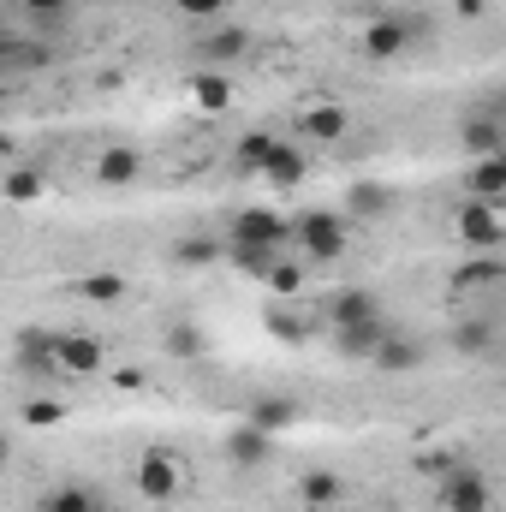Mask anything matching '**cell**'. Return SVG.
<instances>
[{
  "instance_id": "6da1fadb",
  "label": "cell",
  "mask_w": 506,
  "mask_h": 512,
  "mask_svg": "<svg viewBox=\"0 0 506 512\" xmlns=\"http://www.w3.org/2000/svg\"><path fill=\"white\" fill-rule=\"evenodd\" d=\"M506 197H471V203H459V215H453V227H459V245H471V251H495L506 239Z\"/></svg>"
},
{
  "instance_id": "7a4b0ae2",
  "label": "cell",
  "mask_w": 506,
  "mask_h": 512,
  "mask_svg": "<svg viewBox=\"0 0 506 512\" xmlns=\"http://www.w3.org/2000/svg\"><path fill=\"white\" fill-rule=\"evenodd\" d=\"M435 501H441V512H495V489H489L483 471H471L465 459H453L447 477H441V489H435Z\"/></svg>"
},
{
  "instance_id": "3957f363",
  "label": "cell",
  "mask_w": 506,
  "mask_h": 512,
  "mask_svg": "<svg viewBox=\"0 0 506 512\" xmlns=\"http://www.w3.org/2000/svg\"><path fill=\"white\" fill-rule=\"evenodd\" d=\"M298 251H304V262H340L346 256V221L334 209H310L298 221Z\"/></svg>"
},
{
  "instance_id": "277c9868",
  "label": "cell",
  "mask_w": 506,
  "mask_h": 512,
  "mask_svg": "<svg viewBox=\"0 0 506 512\" xmlns=\"http://www.w3.org/2000/svg\"><path fill=\"white\" fill-rule=\"evenodd\" d=\"M411 36H417V24L405 18V12H381V18H370L364 24V60H376V66H387V60H399L405 48H411Z\"/></svg>"
},
{
  "instance_id": "5b68a950",
  "label": "cell",
  "mask_w": 506,
  "mask_h": 512,
  "mask_svg": "<svg viewBox=\"0 0 506 512\" xmlns=\"http://www.w3.org/2000/svg\"><path fill=\"white\" fill-rule=\"evenodd\" d=\"M179 459L167 453V447H149L143 459H137V495L143 501H155V507H167V501H179Z\"/></svg>"
},
{
  "instance_id": "8992f818",
  "label": "cell",
  "mask_w": 506,
  "mask_h": 512,
  "mask_svg": "<svg viewBox=\"0 0 506 512\" xmlns=\"http://www.w3.org/2000/svg\"><path fill=\"white\" fill-rule=\"evenodd\" d=\"M286 233H292V227H286V215H280V209H239L221 245H262V251H280V245H286Z\"/></svg>"
},
{
  "instance_id": "52a82bcc",
  "label": "cell",
  "mask_w": 506,
  "mask_h": 512,
  "mask_svg": "<svg viewBox=\"0 0 506 512\" xmlns=\"http://www.w3.org/2000/svg\"><path fill=\"white\" fill-rule=\"evenodd\" d=\"M54 376H96L102 370V340L96 334H48Z\"/></svg>"
},
{
  "instance_id": "ba28073f",
  "label": "cell",
  "mask_w": 506,
  "mask_h": 512,
  "mask_svg": "<svg viewBox=\"0 0 506 512\" xmlns=\"http://www.w3.org/2000/svg\"><path fill=\"white\" fill-rule=\"evenodd\" d=\"M54 48L42 36H0V84H18V78H36L48 72Z\"/></svg>"
},
{
  "instance_id": "9c48e42d",
  "label": "cell",
  "mask_w": 506,
  "mask_h": 512,
  "mask_svg": "<svg viewBox=\"0 0 506 512\" xmlns=\"http://www.w3.org/2000/svg\"><path fill=\"white\" fill-rule=\"evenodd\" d=\"M251 54V30L245 24H215L203 42H197V60L209 66V72H221V66H239Z\"/></svg>"
},
{
  "instance_id": "30bf717a",
  "label": "cell",
  "mask_w": 506,
  "mask_h": 512,
  "mask_svg": "<svg viewBox=\"0 0 506 512\" xmlns=\"http://www.w3.org/2000/svg\"><path fill=\"white\" fill-rule=\"evenodd\" d=\"M268 185H280V191H292V185H304V173H310V155L298 149V143H268V155H262V167H256Z\"/></svg>"
},
{
  "instance_id": "8fae6325",
  "label": "cell",
  "mask_w": 506,
  "mask_h": 512,
  "mask_svg": "<svg viewBox=\"0 0 506 512\" xmlns=\"http://www.w3.org/2000/svg\"><path fill=\"white\" fill-rule=\"evenodd\" d=\"M221 447H227V459H233L239 471H256V465H268V453H274V435H268V429H256V423H233Z\"/></svg>"
},
{
  "instance_id": "7c38bea8",
  "label": "cell",
  "mask_w": 506,
  "mask_h": 512,
  "mask_svg": "<svg viewBox=\"0 0 506 512\" xmlns=\"http://www.w3.org/2000/svg\"><path fill=\"white\" fill-rule=\"evenodd\" d=\"M459 143L483 161V155H506V131H501V114H495V102L489 108H477L465 126H459Z\"/></svg>"
},
{
  "instance_id": "4fadbf2b",
  "label": "cell",
  "mask_w": 506,
  "mask_h": 512,
  "mask_svg": "<svg viewBox=\"0 0 506 512\" xmlns=\"http://www.w3.org/2000/svg\"><path fill=\"white\" fill-rule=\"evenodd\" d=\"M322 304H328V322H334V328L381 322V298L376 292H364V286H346V292H334V298H322Z\"/></svg>"
},
{
  "instance_id": "5bb4252c",
  "label": "cell",
  "mask_w": 506,
  "mask_h": 512,
  "mask_svg": "<svg viewBox=\"0 0 506 512\" xmlns=\"http://www.w3.org/2000/svg\"><path fill=\"white\" fill-rule=\"evenodd\" d=\"M298 131H304L310 143H340V137L352 131V114H346L340 102H316V108L298 114Z\"/></svg>"
},
{
  "instance_id": "9a60e30c",
  "label": "cell",
  "mask_w": 506,
  "mask_h": 512,
  "mask_svg": "<svg viewBox=\"0 0 506 512\" xmlns=\"http://www.w3.org/2000/svg\"><path fill=\"white\" fill-rule=\"evenodd\" d=\"M304 280H310V262L304 256H274L268 268H262V286H268V298H298L304 292Z\"/></svg>"
},
{
  "instance_id": "2e32d148",
  "label": "cell",
  "mask_w": 506,
  "mask_h": 512,
  "mask_svg": "<svg viewBox=\"0 0 506 512\" xmlns=\"http://www.w3.org/2000/svg\"><path fill=\"white\" fill-rule=\"evenodd\" d=\"M381 340H387V322H352V328H334V352H340V358H358V364L376 358Z\"/></svg>"
},
{
  "instance_id": "e0dca14e",
  "label": "cell",
  "mask_w": 506,
  "mask_h": 512,
  "mask_svg": "<svg viewBox=\"0 0 506 512\" xmlns=\"http://www.w3.org/2000/svg\"><path fill=\"white\" fill-rule=\"evenodd\" d=\"M191 102H197L203 114H227V108H233V78H227V72H197V78H191Z\"/></svg>"
},
{
  "instance_id": "ac0fdd59",
  "label": "cell",
  "mask_w": 506,
  "mask_h": 512,
  "mask_svg": "<svg viewBox=\"0 0 506 512\" xmlns=\"http://www.w3.org/2000/svg\"><path fill=\"white\" fill-rule=\"evenodd\" d=\"M245 423H256V429H268V435H280V429H292L298 423V405L286 399V393H262L251 405V417Z\"/></svg>"
},
{
  "instance_id": "d6986e66",
  "label": "cell",
  "mask_w": 506,
  "mask_h": 512,
  "mask_svg": "<svg viewBox=\"0 0 506 512\" xmlns=\"http://www.w3.org/2000/svg\"><path fill=\"white\" fill-rule=\"evenodd\" d=\"M423 358H429V352H423V340H405V334H387V340L376 346V358H370V364H376V370H417Z\"/></svg>"
},
{
  "instance_id": "ffe728a7",
  "label": "cell",
  "mask_w": 506,
  "mask_h": 512,
  "mask_svg": "<svg viewBox=\"0 0 506 512\" xmlns=\"http://www.w3.org/2000/svg\"><path fill=\"white\" fill-rule=\"evenodd\" d=\"M96 507H102V495L90 483H60V489H48L36 501V512H96Z\"/></svg>"
},
{
  "instance_id": "44dd1931",
  "label": "cell",
  "mask_w": 506,
  "mask_h": 512,
  "mask_svg": "<svg viewBox=\"0 0 506 512\" xmlns=\"http://www.w3.org/2000/svg\"><path fill=\"white\" fill-rule=\"evenodd\" d=\"M221 251H227V245H221V239H215V233H191V239H173V262H179V268H209V262H221Z\"/></svg>"
},
{
  "instance_id": "7402d4cb",
  "label": "cell",
  "mask_w": 506,
  "mask_h": 512,
  "mask_svg": "<svg viewBox=\"0 0 506 512\" xmlns=\"http://www.w3.org/2000/svg\"><path fill=\"white\" fill-rule=\"evenodd\" d=\"M495 322H483V316H471V322H459L453 328V346L465 352V358H495Z\"/></svg>"
},
{
  "instance_id": "603a6c76",
  "label": "cell",
  "mask_w": 506,
  "mask_h": 512,
  "mask_svg": "<svg viewBox=\"0 0 506 512\" xmlns=\"http://www.w3.org/2000/svg\"><path fill=\"white\" fill-rule=\"evenodd\" d=\"M143 173V155L137 149H102V161H96V179L102 185H131Z\"/></svg>"
},
{
  "instance_id": "cb8c5ba5",
  "label": "cell",
  "mask_w": 506,
  "mask_h": 512,
  "mask_svg": "<svg viewBox=\"0 0 506 512\" xmlns=\"http://www.w3.org/2000/svg\"><path fill=\"white\" fill-rule=\"evenodd\" d=\"M465 185H471V197H506V155H483Z\"/></svg>"
},
{
  "instance_id": "d4e9b609",
  "label": "cell",
  "mask_w": 506,
  "mask_h": 512,
  "mask_svg": "<svg viewBox=\"0 0 506 512\" xmlns=\"http://www.w3.org/2000/svg\"><path fill=\"white\" fill-rule=\"evenodd\" d=\"M42 191H48V179H42L36 167H12V173L0 179V197H6V203H36Z\"/></svg>"
},
{
  "instance_id": "484cf974",
  "label": "cell",
  "mask_w": 506,
  "mask_h": 512,
  "mask_svg": "<svg viewBox=\"0 0 506 512\" xmlns=\"http://www.w3.org/2000/svg\"><path fill=\"white\" fill-rule=\"evenodd\" d=\"M78 298L84 304H120L126 298V274H84L78 280Z\"/></svg>"
},
{
  "instance_id": "4316f807",
  "label": "cell",
  "mask_w": 506,
  "mask_h": 512,
  "mask_svg": "<svg viewBox=\"0 0 506 512\" xmlns=\"http://www.w3.org/2000/svg\"><path fill=\"white\" fill-rule=\"evenodd\" d=\"M298 495H304V507H334V501L346 495V483H340L334 471H310V477L298 483Z\"/></svg>"
},
{
  "instance_id": "83f0119b",
  "label": "cell",
  "mask_w": 506,
  "mask_h": 512,
  "mask_svg": "<svg viewBox=\"0 0 506 512\" xmlns=\"http://www.w3.org/2000/svg\"><path fill=\"white\" fill-rule=\"evenodd\" d=\"M471 286H501V256H477L471 268L453 274V292H471Z\"/></svg>"
},
{
  "instance_id": "f1b7e54d",
  "label": "cell",
  "mask_w": 506,
  "mask_h": 512,
  "mask_svg": "<svg viewBox=\"0 0 506 512\" xmlns=\"http://www.w3.org/2000/svg\"><path fill=\"white\" fill-rule=\"evenodd\" d=\"M167 352L191 364V358H203V352H209V340H203V328H191V322H173V328H167Z\"/></svg>"
},
{
  "instance_id": "f546056e",
  "label": "cell",
  "mask_w": 506,
  "mask_h": 512,
  "mask_svg": "<svg viewBox=\"0 0 506 512\" xmlns=\"http://www.w3.org/2000/svg\"><path fill=\"white\" fill-rule=\"evenodd\" d=\"M262 322H268V334H280V340H304V334H310V328L286 310V298H280V304H268V310H262Z\"/></svg>"
},
{
  "instance_id": "4dcf8cb0",
  "label": "cell",
  "mask_w": 506,
  "mask_h": 512,
  "mask_svg": "<svg viewBox=\"0 0 506 512\" xmlns=\"http://www.w3.org/2000/svg\"><path fill=\"white\" fill-rule=\"evenodd\" d=\"M30 429H54V423H66V405L60 399H24V411H18Z\"/></svg>"
},
{
  "instance_id": "1f68e13d",
  "label": "cell",
  "mask_w": 506,
  "mask_h": 512,
  "mask_svg": "<svg viewBox=\"0 0 506 512\" xmlns=\"http://www.w3.org/2000/svg\"><path fill=\"white\" fill-rule=\"evenodd\" d=\"M221 256H233V268H245V274H256V280H262V268H268L280 251H262V245H227Z\"/></svg>"
},
{
  "instance_id": "d6a6232c",
  "label": "cell",
  "mask_w": 506,
  "mask_h": 512,
  "mask_svg": "<svg viewBox=\"0 0 506 512\" xmlns=\"http://www.w3.org/2000/svg\"><path fill=\"white\" fill-rule=\"evenodd\" d=\"M268 143H274L268 131H251V137H239V149H233V161H239V167H262V155H268Z\"/></svg>"
},
{
  "instance_id": "836d02e7",
  "label": "cell",
  "mask_w": 506,
  "mask_h": 512,
  "mask_svg": "<svg viewBox=\"0 0 506 512\" xmlns=\"http://www.w3.org/2000/svg\"><path fill=\"white\" fill-rule=\"evenodd\" d=\"M173 12H185V18H227V0H173Z\"/></svg>"
},
{
  "instance_id": "e575fe53",
  "label": "cell",
  "mask_w": 506,
  "mask_h": 512,
  "mask_svg": "<svg viewBox=\"0 0 506 512\" xmlns=\"http://www.w3.org/2000/svg\"><path fill=\"white\" fill-rule=\"evenodd\" d=\"M381 203H387L381 185H358V191H352V209H358V215H381Z\"/></svg>"
},
{
  "instance_id": "d590c367",
  "label": "cell",
  "mask_w": 506,
  "mask_h": 512,
  "mask_svg": "<svg viewBox=\"0 0 506 512\" xmlns=\"http://www.w3.org/2000/svg\"><path fill=\"white\" fill-rule=\"evenodd\" d=\"M78 0H24V12L30 18H60V12H72Z\"/></svg>"
},
{
  "instance_id": "8d00e7d4",
  "label": "cell",
  "mask_w": 506,
  "mask_h": 512,
  "mask_svg": "<svg viewBox=\"0 0 506 512\" xmlns=\"http://www.w3.org/2000/svg\"><path fill=\"white\" fill-rule=\"evenodd\" d=\"M6 459H12V441H6V435H0V471H6Z\"/></svg>"
},
{
  "instance_id": "74e56055",
  "label": "cell",
  "mask_w": 506,
  "mask_h": 512,
  "mask_svg": "<svg viewBox=\"0 0 506 512\" xmlns=\"http://www.w3.org/2000/svg\"><path fill=\"white\" fill-rule=\"evenodd\" d=\"M0 155H12V143H6V137H0Z\"/></svg>"
},
{
  "instance_id": "f35d334b",
  "label": "cell",
  "mask_w": 506,
  "mask_h": 512,
  "mask_svg": "<svg viewBox=\"0 0 506 512\" xmlns=\"http://www.w3.org/2000/svg\"><path fill=\"white\" fill-rule=\"evenodd\" d=\"M96 512H120V507H108V501H102V507H96Z\"/></svg>"
}]
</instances>
